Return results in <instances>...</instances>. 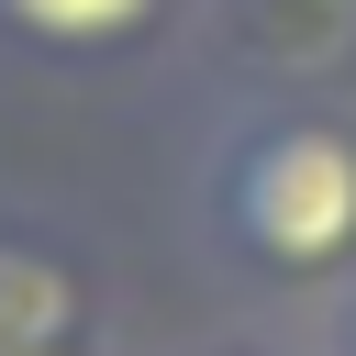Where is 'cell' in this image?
<instances>
[{"label": "cell", "instance_id": "4", "mask_svg": "<svg viewBox=\"0 0 356 356\" xmlns=\"http://www.w3.org/2000/svg\"><path fill=\"white\" fill-rule=\"evenodd\" d=\"M345 356H356V289H345Z\"/></svg>", "mask_w": 356, "mask_h": 356}, {"label": "cell", "instance_id": "5", "mask_svg": "<svg viewBox=\"0 0 356 356\" xmlns=\"http://www.w3.org/2000/svg\"><path fill=\"white\" fill-rule=\"evenodd\" d=\"M44 356H78V345H44Z\"/></svg>", "mask_w": 356, "mask_h": 356}, {"label": "cell", "instance_id": "2", "mask_svg": "<svg viewBox=\"0 0 356 356\" xmlns=\"http://www.w3.org/2000/svg\"><path fill=\"white\" fill-rule=\"evenodd\" d=\"M78 267L44 256V245H0V356H44V345H78Z\"/></svg>", "mask_w": 356, "mask_h": 356}, {"label": "cell", "instance_id": "1", "mask_svg": "<svg viewBox=\"0 0 356 356\" xmlns=\"http://www.w3.org/2000/svg\"><path fill=\"white\" fill-rule=\"evenodd\" d=\"M222 245L256 256L267 278H323L356 256V134L323 111H278L222 156Z\"/></svg>", "mask_w": 356, "mask_h": 356}, {"label": "cell", "instance_id": "3", "mask_svg": "<svg viewBox=\"0 0 356 356\" xmlns=\"http://www.w3.org/2000/svg\"><path fill=\"white\" fill-rule=\"evenodd\" d=\"M167 0H0V33L44 44V56H100V44H134Z\"/></svg>", "mask_w": 356, "mask_h": 356}]
</instances>
